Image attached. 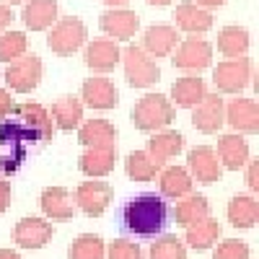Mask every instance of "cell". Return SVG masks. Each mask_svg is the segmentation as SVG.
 <instances>
[{"instance_id":"obj_1","label":"cell","mask_w":259,"mask_h":259,"mask_svg":"<svg viewBox=\"0 0 259 259\" xmlns=\"http://www.w3.org/2000/svg\"><path fill=\"white\" fill-rule=\"evenodd\" d=\"M171 210L166 197L156 192H140L119 207V231L135 239H156L166 233Z\"/></svg>"},{"instance_id":"obj_2","label":"cell","mask_w":259,"mask_h":259,"mask_svg":"<svg viewBox=\"0 0 259 259\" xmlns=\"http://www.w3.org/2000/svg\"><path fill=\"white\" fill-rule=\"evenodd\" d=\"M26 143H34L29 130L18 122V117L8 114L0 124V171L6 177L16 174L26 158Z\"/></svg>"},{"instance_id":"obj_3","label":"cell","mask_w":259,"mask_h":259,"mask_svg":"<svg viewBox=\"0 0 259 259\" xmlns=\"http://www.w3.org/2000/svg\"><path fill=\"white\" fill-rule=\"evenodd\" d=\"M133 122L143 133H158L174 122V104L163 94H145L133 109Z\"/></svg>"},{"instance_id":"obj_4","label":"cell","mask_w":259,"mask_h":259,"mask_svg":"<svg viewBox=\"0 0 259 259\" xmlns=\"http://www.w3.org/2000/svg\"><path fill=\"white\" fill-rule=\"evenodd\" d=\"M119 62L124 68V78H127V83L133 85V89H148V85L158 83V78H161V68H158L156 57H150L138 45L124 47Z\"/></svg>"},{"instance_id":"obj_5","label":"cell","mask_w":259,"mask_h":259,"mask_svg":"<svg viewBox=\"0 0 259 259\" xmlns=\"http://www.w3.org/2000/svg\"><path fill=\"white\" fill-rule=\"evenodd\" d=\"M85 41H89V31H85V24L75 16H65V18H57L55 26L50 29V36H47V47L60 55V57H70L75 55Z\"/></svg>"},{"instance_id":"obj_6","label":"cell","mask_w":259,"mask_h":259,"mask_svg":"<svg viewBox=\"0 0 259 259\" xmlns=\"http://www.w3.org/2000/svg\"><path fill=\"white\" fill-rule=\"evenodd\" d=\"M254 68L249 57H228L218 62V68L212 70V83L218 85V94H236L239 96L246 85L251 83Z\"/></svg>"},{"instance_id":"obj_7","label":"cell","mask_w":259,"mask_h":259,"mask_svg":"<svg viewBox=\"0 0 259 259\" xmlns=\"http://www.w3.org/2000/svg\"><path fill=\"white\" fill-rule=\"evenodd\" d=\"M171 55H174V60H171L174 68L187 70V73H200V70H207L212 62V45L200 34H189L187 39L179 41V47Z\"/></svg>"},{"instance_id":"obj_8","label":"cell","mask_w":259,"mask_h":259,"mask_svg":"<svg viewBox=\"0 0 259 259\" xmlns=\"http://www.w3.org/2000/svg\"><path fill=\"white\" fill-rule=\"evenodd\" d=\"M41 57L39 55H24L13 62H8L6 68V83L8 89L16 94H31L36 85L41 83Z\"/></svg>"},{"instance_id":"obj_9","label":"cell","mask_w":259,"mask_h":259,"mask_svg":"<svg viewBox=\"0 0 259 259\" xmlns=\"http://www.w3.org/2000/svg\"><path fill=\"white\" fill-rule=\"evenodd\" d=\"M13 117H18V122L29 130V135L34 143H50L55 138V124L50 112L41 106L39 101H24L13 106Z\"/></svg>"},{"instance_id":"obj_10","label":"cell","mask_w":259,"mask_h":259,"mask_svg":"<svg viewBox=\"0 0 259 259\" xmlns=\"http://www.w3.org/2000/svg\"><path fill=\"white\" fill-rule=\"evenodd\" d=\"M226 122V101L221 94H205L200 104L192 106V124L202 135H215Z\"/></svg>"},{"instance_id":"obj_11","label":"cell","mask_w":259,"mask_h":259,"mask_svg":"<svg viewBox=\"0 0 259 259\" xmlns=\"http://www.w3.org/2000/svg\"><path fill=\"white\" fill-rule=\"evenodd\" d=\"M112 194L114 192L106 182L89 179L75 189V205H78V210H83L85 215H89V218H99V215H104L106 207H109Z\"/></svg>"},{"instance_id":"obj_12","label":"cell","mask_w":259,"mask_h":259,"mask_svg":"<svg viewBox=\"0 0 259 259\" xmlns=\"http://www.w3.org/2000/svg\"><path fill=\"white\" fill-rule=\"evenodd\" d=\"M226 122L236 130L239 135H256L259 133V109L254 99L233 96L226 101Z\"/></svg>"},{"instance_id":"obj_13","label":"cell","mask_w":259,"mask_h":259,"mask_svg":"<svg viewBox=\"0 0 259 259\" xmlns=\"http://www.w3.org/2000/svg\"><path fill=\"white\" fill-rule=\"evenodd\" d=\"M99 26H101V31L109 36V39L127 41V39H133L138 34L140 16L135 11H127V8H109L106 13H101Z\"/></svg>"},{"instance_id":"obj_14","label":"cell","mask_w":259,"mask_h":259,"mask_svg":"<svg viewBox=\"0 0 259 259\" xmlns=\"http://www.w3.org/2000/svg\"><path fill=\"white\" fill-rule=\"evenodd\" d=\"M80 99H83V106H91V109L106 112V109H114V106H117L119 91H117V85H114L109 78L94 75V78H89V80H83Z\"/></svg>"},{"instance_id":"obj_15","label":"cell","mask_w":259,"mask_h":259,"mask_svg":"<svg viewBox=\"0 0 259 259\" xmlns=\"http://www.w3.org/2000/svg\"><path fill=\"white\" fill-rule=\"evenodd\" d=\"M119 57H122V50L109 36H99L85 45V65L94 73H112L119 65Z\"/></svg>"},{"instance_id":"obj_16","label":"cell","mask_w":259,"mask_h":259,"mask_svg":"<svg viewBox=\"0 0 259 259\" xmlns=\"http://www.w3.org/2000/svg\"><path fill=\"white\" fill-rule=\"evenodd\" d=\"M187 166L192 171V177L202 184H215L223 177V166H221L218 156H215V150L210 145L192 148L189 156H187Z\"/></svg>"},{"instance_id":"obj_17","label":"cell","mask_w":259,"mask_h":259,"mask_svg":"<svg viewBox=\"0 0 259 259\" xmlns=\"http://www.w3.org/2000/svg\"><path fill=\"white\" fill-rule=\"evenodd\" d=\"M52 223L45 221V218H24L18 221L16 228H13V241L21 246V249H41L45 244L52 241Z\"/></svg>"},{"instance_id":"obj_18","label":"cell","mask_w":259,"mask_h":259,"mask_svg":"<svg viewBox=\"0 0 259 259\" xmlns=\"http://www.w3.org/2000/svg\"><path fill=\"white\" fill-rule=\"evenodd\" d=\"M179 29L177 26H168V24H153L143 31V50L150 55V57H168L179 47Z\"/></svg>"},{"instance_id":"obj_19","label":"cell","mask_w":259,"mask_h":259,"mask_svg":"<svg viewBox=\"0 0 259 259\" xmlns=\"http://www.w3.org/2000/svg\"><path fill=\"white\" fill-rule=\"evenodd\" d=\"M39 207L50 221H70L78 210L75 197L62 187H47L39 197Z\"/></svg>"},{"instance_id":"obj_20","label":"cell","mask_w":259,"mask_h":259,"mask_svg":"<svg viewBox=\"0 0 259 259\" xmlns=\"http://www.w3.org/2000/svg\"><path fill=\"white\" fill-rule=\"evenodd\" d=\"M57 0H26L24 11H21V21L29 31H47L57 21Z\"/></svg>"},{"instance_id":"obj_21","label":"cell","mask_w":259,"mask_h":259,"mask_svg":"<svg viewBox=\"0 0 259 259\" xmlns=\"http://www.w3.org/2000/svg\"><path fill=\"white\" fill-rule=\"evenodd\" d=\"M182 150H184V135L182 133H174V130H158V133L148 140L145 153L153 158V163L161 168L166 161L179 156Z\"/></svg>"},{"instance_id":"obj_22","label":"cell","mask_w":259,"mask_h":259,"mask_svg":"<svg viewBox=\"0 0 259 259\" xmlns=\"http://www.w3.org/2000/svg\"><path fill=\"white\" fill-rule=\"evenodd\" d=\"M117 163V145H106V148H85L83 156L78 158V166L85 177L99 179L106 177Z\"/></svg>"},{"instance_id":"obj_23","label":"cell","mask_w":259,"mask_h":259,"mask_svg":"<svg viewBox=\"0 0 259 259\" xmlns=\"http://www.w3.org/2000/svg\"><path fill=\"white\" fill-rule=\"evenodd\" d=\"M174 21H177V29L187 34H205L212 29V13L194 3H179L174 11Z\"/></svg>"},{"instance_id":"obj_24","label":"cell","mask_w":259,"mask_h":259,"mask_svg":"<svg viewBox=\"0 0 259 259\" xmlns=\"http://www.w3.org/2000/svg\"><path fill=\"white\" fill-rule=\"evenodd\" d=\"M117 127L106 119H89L78 124V140L85 148H106V145H117Z\"/></svg>"},{"instance_id":"obj_25","label":"cell","mask_w":259,"mask_h":259,"mask_svg":"<svg viewBox=\"0 0 259 259\" xmlns=\"http://www.w3.org/2000/svg\"><path fill=\"white\" fill-rule=\"evenodd\" d=\"M218 161L221 166L231 168V171H239L244 168V163L249 161V143L244 140V135L239 133H231V135H223L218 140Z\"/></svg>"},{"instance_id":"obj_26","label":"cell","mask_w":259,"mask_h":259,"mask_svg":"<svg viewBox=\"0 0 259 259\" xmlns=\"http://www.w3.org/2000/svg\"><path fill=\"white\" fill-rule=\"evenodd\" d=\"M221 231H223L221 223L207 215V218H202V221H197V223H189V226H187L184 241H187L189 249H194V251H207V249H212L215 244H218Z\"/></svg>"},{"instance_id":"obj_27","label":"cell","mask_w":259,"mask_h":259,"mask_svg":"<svg viewBox=\"0 0 259 259\" xmlns=\"http://www.w3.org/2000/svg\"><path fill=\"white\" fill-rule=\"evenodd\" d=\"M161 197H168V200H182L192 192V177L184 166H168L161 171Z\"/></svg>"},{"instance_id":"obj_28","label":"cell","mask_w":259,"mask_h":259,"mask_svg":"<svg viewBox=\"0 0 259 259\" xmlns=\"http://www.w3.org/2000/svg\"><path fill=\"white\" fill-rule=\"evenodd\" d=\"M228 221L233 228L249 231L256 226L259 221V202L251 197V194H239L228 202Z\"/></svg>"},{"instance_id":"obj_29","label":"cell","mask_w":259,"mask_h":259,"mask_svg":"<svg viewBox=\"0 0 259 259\" xmlns=\"http://www.w3.org/2000/svg\"><path fill=\"white\" fill-rule=\"evenodd\" d=\"M251 47V36L244 26H223L218 31V52L228 57H246Z\"/></svg>"},{"instance_id":"obj_30","label":"cell","mask_w":259,"mask_h":259,"mask_svg":"<svg viewBox=\"0 0 259 259\" xmlns=\"http://www.w3.org/2000/svg\"><path fill=\"white\" fill-rule=\"evenodd\" d=\"M205 94H207V85L197 75H184L171 85V99H174V104L182 106V109H192L194 104L202 101Z\"/></svg>"},{"instance_id":"obj_31","label":"cell","mask_w":259,"mask_h":259,"mask_svg":"<svg viewBox=\"0 0 259 259\" xmlns=\"http://www.w3.org/2000/svg\"><path fill=\"white\" fill-rule=\"evenodd\" d=\"M50 117L55 119V124H57L60 130L70 133V130H75V127L83 122V104H80V99H75V96H60V99L52 104Z\"/></svg>"},{"instance_id":"obj_32","label":"cell","mask_w":259,"mask_h":259,"mask_svg":"<svg viewBox=\"0 0 259 259\" xmlns=\"http://www.w3.org/2000/svg\"><path fill=\"white\" fill-rule=\"evenodd\" d=\"M210 215V202L207 197H202V194H187V197H182L174 207V221L179 226H189V223H197L202 218H207Z\"/></svg>"},{"instance_id":"obj_33","label":"cell","mask_w":259,"mask_h":259,"mask_svg":"<svg viewBox=\"0 0 259 259\" xmlns=\"http://www.w3.org/2000/svg\"><path fill=\"white\" fill-rule=\"evenodd\" d=\"M124 171L133 182H153L161 168L153 163V158H150L145 150H133V153L124 158Z\"/></svg>"},{"instance_id":"obj_34","label":"cell","mask_w":259,"mask_h":259,"mask_svg":"<svg viewBox=\"0 0 259 259\" xmlns=\"http://www.w3.org/2000/svg\"><path fill=\"white\" fill-rule=\"evenodd\" d=\"M148 259H187V246H184L182 239H177V236L161 233L153 239V244H150Z\"/></svg>"},{"instance_id":"obj_35","label":"cell","mask_w":259,"mask_h":259,"mask_svg":"<svg viewBox=\"0 0 259 259\" xmlns=\"http://www.w3.org/2000/svg\"><path fill=\"white\" fill-rule=\"evenodd\" d=\"M106 256V246L101 241V236L96 233H83L70 244L68 259H104Z\"/></svg>"},{"instance_id":"obj_36","label":"cell","mask_w":259,"mask_h":259,"mask_svg":"<svg viewBox=\"0 0 259 259\" xmlns=\"http://www.w3.org/2000/svg\"><path fill=\"white\" fill-rule=\"evenodd\" d=\"M26 34L24 31H0V62H13L26 55Z\"/></svg>"},{"instance_id":"obj_37","label":"cell","mask_w":259,"mask_h":259,"mask_svg":"<svg viewBox=\"0 0 259 259\" xmlns=\"http://www.w3.org/2000/svg\"><path fill=\"white\" fill-rule=\"evenodd\" d=\"M104 259H143V249L133 239H114L106 246Z\"/></svg>"},{"instance_id":"obj_38","label":"cell","mask_w":259,"mask_h":259,"mask_svg":"<svg viewBox=\"0 0 259 259\" xmlns=\"http://www.w3.org/2000/svg\"><path fill=\"white\" fill-rule=\"evenodd\" d=\"M251 249L246 241H239V239H226L218 244V249L212 251V259H249Z\"/></svg>"},{"instance_id":"obj_39","label":"cell","mask_w":259,"mask_h":259,"mask_svg":"<svg viewBox=\"0 0 259 259\" xmlns=\"http://www.w3.org/2000/svg\"><path fill=\"white\" fill-rule=\"evenodd\" d=\"M244 168H246V187H249L251 192H259V179H256L259 161H256V158H249V161L244 163Z\"/></svg>"},{"instance_id":"obj_40","label":"cell","mask_w":259,"mask_h":259,"mask_svg":"<svg viewBox=\"0 0 259 259\" xmlns=\"http://www.w3.org/2000/svg\"><path fill=\"white\" fill-rule=\"evenodd\" d=\"M13 106H16V101H13L11 91L0 89V119H6V117H8L11 112H13Z\"/></svg>"},{"instance_id":"obj_41","label":"cell","mask_w":259,"mask_h":259,"mask_svg":"<svg viewBox=\"0 0 259 259\" xmlns=\"http://www.w3.org/2000/svg\"><path fill=\"white\" fill-rule=\"evenodd\" d=\"M8 205H11V184L0 177V215L8 210Z\"/></svg>"},{"instance_id":"obj_42","label":"cell","mask_w":259,"mask_h":259,"mask_svg":"<svg viewBox=\"0 0 259 259\" xmlns=\"http://www.w3.org/2000/svg\"><path fill=\"white\" fill-rule=\"evenodd\" d=\"M11 21H13V11H11V6L0 3V31H6V29L11 26Z\"/></svg>"},{"instance_id":"obj_43","label":"cell","mask_w":259,"mask_h":259,"mask_svg":"<svg viewBox=\"0 0 259 259\" xmlns=\"http://www.w3.org/2000/svg\"><path fill=\"white\" fill-rule=\"evenodd\" d=\"M228 0H194V6H200V8H221V6H226Z\"/></svg>"},{"instance_id":"obj_44","label":"cell","mask_w":259,"mask_h":259,"mask_svg":"<svg viewBox=\"0 0 259 259\" xmlns=\"http://www.w3.org/2000/svg\"><path fill=\"white\" fill-rule=\"evenodd\" d=\"M0 259H21V254L13 249H0Z\"/></svg>"},{"instance_id":"obj_45","label":"cell","mask_w":259,"mask_h":259,"mask_svg":"<svg viewBox=\"0 0 259 259\" xmlns=\"http://www.w3.org/2000/svg\"><path fill=\"white\" fill-rule=\"evenodd\" d=\"M101 3H104V6H109V8H124L130 0H101Z\"/></svg>"},{"instance_id":"obj_46","label":"cell","mask_w":259,"mask_h":259,"mask_svg":"<svg viewBox=\"0 0 259 259\" xmlns=\"http://www.w3.org/2000/svg\"><path fill=\"white\" fill-rule=\"evenodd\" d=\"M148 6H158V8H163V6H171L174 0H145Z\"/></svg>"},{"instance_id":"obj_47","label":"cell","mask_w":259,"mask_h":259,"mask_svg":"<svg viewBox=\"0 0 259 259\" xmlns=\"http://www.w3.org/2000/svg\"><path fill=\"white\" fill-rule=\"evenodd\" d=\"M18 3H26V0H6V6H18Z\"/></svg>"}]
</instances>
